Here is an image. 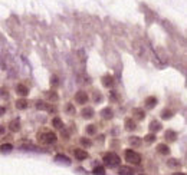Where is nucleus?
Returning <instances> with one entry per match:
<instances>
[{
	"label": "nucleus",
	"mask_w": 187,
	"mask_h": 175,
	"mask_svg": "<svg viewBox=\"0 0 187 175\" xmlns=\"http://www.w3.org/2000/svg\"><path fill=\"white\" fill-rule=\"evenodd\" d=\"M155 104H157V98H155V96L145 98V108H147V109H151V108H154Z\"/></svg>",
	"instance_id": "9d476101"
},
{
	"label": "nucleus",
	"mask_w": 187,
	"mask_h": 175,
	"mask_svg": "<svg viewBox=\"0 0 187 175\" xmlns=\"http://www.w3.org/2000/svg\"><path fill=\"white\" fill-rule=\"evenodd\" d=\"M166 139L167 141H176V138H177V134L174 132V131H171V129H170V131H167L166 132Z\"/></svg>",
	"instance_id": "aec40b11"
},
{
	"label": "nucleus",
	"mask_w": 187,
	"mask_h": 175,
	"mask_svg": "<svg viewBox=\"0 0 187 175\" xmlns=\"http://www.w3.org/2000/svg\"><path fill=\"white\" fill-rule=\"evenodd\" d=\"M157 152L161 155H169L170 154L169 145H166V143H158V145H157Z\"/></svg>",
	"instance_id": "6e6552de"
},
{
	"label": "nucleus",
	"mask_w": 187,
	"mask_h": 175,
	"mask_svg": "<svg viewBox=\"0 0 187 175\" xmlns=\"http://www.w3.org/2000/svg\"><path fill=\"white\" fill-rule=\"evenodd\" d=\"M141 175H143V174H141Z\"/></svg>",
	"instance_id": "c9c22d12"
},
{
	"label": "nucleus",
	"mask_w": 187,
	"mask_h": 175,
	"mask_svg": "<svg viewBox=\"0 0 187 175\" xmlns=\"http://www.w3.org/2000/svg\"><path fill=\"white\" fill-rule=\"evenodd\" d=\"M101 115H102L105 119H111L114 116V112H112L111 108H104L102 111H101Z\"/></svg>",
	"instance_id": "2eb2a0df"
},
{
	"label": "nucleus",
	"mask_w": 187,
	"mask_h": 175,
	"mask_svg": "<svg viewBox=\"0 0 187 175\" xmlns=\"http://www.w3.org/2000/svg\"><path fill=\"white\" fill-rule=\"evenodd\" d=\"M52 126L56 129H60L62 126H64V122H62V119L58 118V116H55V118L52 119Z\"/></svg>",
	"instance_id": "a211bd4d"
},
{
	"label": "nucleus",
	"mask_w": 187,
	"mask_h": 175,
	"mask_svg": "<svg viewBox=\"0 0 187 175\" xmlns=\"http://www.w3.org/2000/svg\"><path fill=\"white\" fill-rule=\"evenodd\" d=\"M81 143H82V145H85V147H91V141H89V139H86V138H82V139H81Z\"/></svg>",
	"instance_id": "c756f323"
},
{
	"label": "nucleus",
	"mask_w": 187,
	"mask_h": 175,
	"mask_svg": "<svg viewBox=\"0 0 187 175\" xmlns=\"http://www.w3.org/2000/svg\"><path fill=\"white\" fill-rule=\"evenodd\" d=\"M75 100H76V104H86L88 102V93L84 92V90H79V92H76V95H75Z\"/></svg>",
	"instance_id": "39448f33"
},
{
	"label": "nucleus",
	"mask_w": 187,
	"mask_h": 175,
	"mask_svg": "<svg viewBox=\"0 0 187 175\" xmlns=\"http://www.w3.org/2000/svg\"><path fill=\"white\" fill-rule=\"evenodd\" d=\"M132 115H134V118H132V119L143 121L145 114H144V109H141V108H134V109H132Z\"/></svg>",
	"instance_id": "423d86ee"
},
{
	"label": "nucleus",
	"mask_w": 187,
	"mask_h": 175,
	"mask_svg": "<svg viewBox=\"0 0 187 175\" xmlns=\"http://www.w3.org/2000/svg\"><path fill=\"white\" fill-rule=\"evenodd\" d=\"M66 112H69V114H71V115H74V114H75L74 105H72V104H68V106H66Z\"/></svg>",
	"instance_id": "c85d7f7f"
},
{
	"label": "nucleus",
	"mask_w": 187,
	"mask_h": 175,
	"mask_svg": "<svg viewBox=\"0 0 187 175\" xmlns=\"http://www.w3.org/2000/svg\"><path fill=\"white\" fill-rule=\"evenodd\" d=\"M56 159H60V161H64V162H66V164H69V158L68 157H65V155H56Z\"/></svg>",
	"instance_id": "cd10ccee"
},
{
	"label": "nucleus",
	"mask_w": 187,
	"mask_h": 175,
	"mask_svg": "<svg viewBox=\"0 0 187 175\" xmlns=\"http://www.w3.org/2000/svg\"><path fill=\"white\" fill-rule=\"evenodd\" d=\"M120 175H134V169L131 168V167H121Z\"/></svg>",
	"instance_id": "f3484780"
},
{
	"label": "nucleus",
	"mask_w": 187,
	"mask_h": 175,
	"mask_svg": "<svg viewBox=\"0 0 187 175\" xmlns=\"http://www.w3.org/2000/svg\"><path fill=\"white\" fill-rule=\"evenodd\" d=\"M144 139H145V142H147V143H151V142H154V141H155V135L151 132V134H148V135H145Z\"/></svg>",
	"instance_id": "bb28decb"
},
{
	"label": "nucleus",
	"mask_w": 187,
	"mask_h": 175,
	"mask_svg": "<svg viewBox=\"0 0 187 175\" xmlns=\"http://www.w3.org/2000/svg\"><path fill=\"white\" fill-rule=\"evenodd\" d=\"M9 129H10L12 132H18L19 129H20V121H19V119H13V121L9 124Z\"/></svg>",
	"instance_id": "9b49d317"
},
{
	"label": "nucleus",
	"mask_w": 187,
	"mask_h": 175,
	"mask_svg": "<svg viewBox=\"0 0 187 175\" xmlns=\"http://www.w3.org/2000/svg\"><path fill=\"white\" fill-rule=\"evenodd\" d=\"M174 175H186V174H183V172H176Z\"/></svg>",
	"instance_id": "72a5a7b5"
},
{
	"label": "nucleus",
	"mask_w": 187,
	"mask_h": 175,
	"mask_svg": "<svg viewBox=\"0 0 187 175\" xmlns=\"http://www.w3.org/2000/svg\"><path fill=\"white\" fill-rule=\"evenodd\" d=\"M128 141H130V143H131V145H134V147H138V145L141 143V141H140L138 136H131Z\"/></svg>",
	"instance_id": "4be33fe9"
},
{
	"label": "nucleus",
	"mask_w": 187,
	"mask_h": 175,
	"mask_svg": "<svg viewBox=\"0 0 187 175\" xmlns=\"http://www.w3.org/2000/svg\"><path fill=\"white\" fill-rule=\"evenodd\" d=\"M170 165H179V162H176V159H171V162H170Z\"/></svg>",
	"instance_id": "2f4dec72"
},
{
	"label": "nucleus",
	"mask_w": 187,
	"mask_h": 175,
	"mask_svg": "<svg viewBox=\"0 0 187 175\" xmlns=\"http://www.w3.org/2000/svg\"><path fill=\"white\" fill-rule=\"evenodd\" d=\"M82 116H84V118H86V119H91L92 116H94V109H92L91 106H88V108H84V109H82Z\"/></svg>",
	"instance_id": "ddd939ff"
},
{
	"label": "nucleus",
	"mask_w": 187,
	"mask_h": 175,
	"mask_svg": "<svg viewBox=\"0 0 187 175\" xmlns=\"http://www.w3.org/2000/svg\"><path fill=\"white\" fill-rule=\"evenodd\" d=\"M102 161L105 162L106 167H111V168H114V167H117V165H120V157L115 154V152H106L105 155L102 157Z\"/></svg>",
	"instance_id": "f03ea898"
},
{
	"label": "nucleus",
	"mask_w": 187,
	"mask_h": 175,
	"mask_svg": "<svg viewBox=\"0 0 187 175\" xmlns=\"http://www.w3.org/2000/svg\"><path fill=\"white\" fill-rule=\"evenodd\" d=\"M4 111H6L4 108H0V115H3V114H4Z\"/></svg>",
	"instance_id": "473e14b6"
},
{
	"label": "nucleus",
	"mask_w": 187,
	"mask_h": 175,
	"mask_svg": "<svg viewBox=\"0 0 187 175\" xmlns=\"http://www.w3.org/2000/svg\"><path fill=\"white\" fill-rule=\"evenodd\" d=\"M96 132V126L95 125H88L86 126V134L88 135H94Z\"/></svg>",
	"instance_id": "a878e982"
},
{
	"label": "nucleus",
	"mask_w": 187,
	"mask_h": 175,
	"mask_svg": "<svg viewBox=\"0 0 187 175\" xmlns=\"http://www.w3.org/2000/svg\"><path fill=\"white\" fill-rule=\"evenodd\" d=\"M75 157H76V159H79V161H84V159L88 158V152L85 149H75Z\"/></svg>",
	"instance_id": "1a4fd4ad"
},
{
	"label": "nucleus",
	"mask_w": 187,
	"mask_h": 175,
	"mask_svg": "<svg viewBox=\"0 0 187 175\" xmlns=\"http://www.w3.org/2000/svg\"><path fill=\"white\" fill-rule=\"evenodd\" d=\"M0 149L3 151V152H10V151L13 149V145H12V143H3V145L0 147Z\"/></svg>",
	"instance_id": "b1692460"
},
{
	"label": "nucleus",
	"mask_w": 187,
	"mask_h": 175,
	"mask_svg": "<svg viewBox=\"0 0 187 175\" xmlns=\"http://www.w3.org/2000/svg\"><path fill=\"white\" fill-rule=\"evenodd\" d=\"M135 128H137V126H135L134 119H131V118L125 119V129H128V131H134Z\"/></svg>",
	"instance_id": "dca6fc26"
},
{
	"label": "nucleus",
	"mask_w": 187,
	"mask_h": 175,
	"mask_svg": "<svg viewBox=\"0 0 187 175\" xmlns=\"http://www.w3.org/2000/svg\"><path fill=\"white\" fill-rule=\"evenodd\" d=\"M94 175H105V168L104 167H96V168H94Z\"/></svg>",
	"instance_id": "5701e85b"
},
{
	"label": "nucleus",
	"mask_w": 187,
	"mask_h": 175,
	"mask_svg": "<svg viewBox=\"0 0 187 175\" xmlns=\"http://www.w3.org/2000/svg\"><path fill=\"white\" fill-rule=\"evenodd\" d=\"M102 85L105 86V88H112L114 86V76H111V75L102 76Z\"/></svg>",
	"instance_id": "0eeeda50"
},
{
	"label": "nucleus",
	"mask_w": 187,
	"mask_h": 175,
	"mask_svg": "<svg viewBox=\"0 0 187 175\" xmlns=\"http://www.w3.org/2000/svg\"><path fill=\"white\" fill-rule=\"evenodd\" d=\"M173 116V112L170 111V109H164V111L161 112V118L163 119H170Z\"/></svg>",
	"instance_id": "412c9836"
},
{
	"label": "nucleus",
	"mask_w": 187,
	"mask_h": 175,
	"mask_svg": "<svg viewBox=\"0 0 187 175\" xmlns=\"http://www.w3.org/2000/svg\"><path fill=\"white\" fill-rule=\"evenodd\" d=\"M36 108L42 109V111H48V112H56V108L53 106L52 104H46V102H42V100L36 102Z\"/></svg>",
	"instance_id": "20e7f679"
},
{
	"label": "nucleus",
	"mask_w": 187,
	"mask_h": 175,
	"mask_svg": "<svg viewBox=\"0 0 187 175\" xmlns=\"http://www.w3.org/2000/svg\"><path fill=\"white\" fill-rule=\"evenodd\" d=\"M52 85H58V78L56 76H52Z\"/></svg>",
	"instance_id": "7c9ffc66"
},
{
	"label": "nucleus",
	"mask_w": 187,
	"mask_h": 175,
	"mask_svg": "<svg viewBox=\"0 0 187 175\" xmlns=\"http://www.w3.org/2000/svg\"><path fill=\"white\" fill-rule=\"evenodd\" d=\"M38 139H39V142L43 143V145H52V143L56 142V135H55L52 131L45 129V131L38 134Z\"/></svg>",
	"instance_id": "f257e3e1"
},
{
	"label": "nucleus",
	"mask_w": 187,
	"mask_h": 175,
	"mask_svg": "<svg viewBox=\"0 0 187 175\" xmlns=\"http://www.w3.org/2000/svg\"><path fill=\"white\" fill-rule=\"evenodd\" d=\"M16 92H18V95H20V96H26V95L29 93V89L25 85H22L20 83V85L16 86Z\"/></svg>",
	"instance_id": "4468645a"
},
{
	"label": "nucleus",
	"mask_w": 187,
	"mask_h": 175,
	"mask_svg": "<svg viewBox=\"0 0 187 175\" xmlns=\"http://www.w3.org/2000/svg\"><path fill=\"white\" fill-rule=\"evenodd\" d=\"M150 131H151L153 134L161 131V124H160L158 121H151L150 122Z\"/></svg>",
	"instance_id": "f8f14e48"
},
{
	"label": "nucleus",
	"mask_w": 187,
	"mask_h": 175,
	"mask_svg": "<svg viewBox=\"0 0 187 175\" xmlns=\"http://www.w3.org/2000/svg\"><path fill=\"white\" fill-rule=\"evenodd\" d=\"M28 100L26 99H18L16 100V108H18V109H26V108H28Z\"/></svg>",
	"instance_id": "6ab92c4d"
},
{
	"label": "nucleus",
	"mask_w": 187,
	"mask_h": 175,
	"mask_svg": "<svg viewBox=\"0 0 187 175\" xmlns=\"http://www.w3.org/2000/svg\"><path fill=\"white\" fill-rule=\"evenodd\" d=\"M4 132V128H2V126H0V134H3Z\"/></svg>",
	"instance_id": "f704fd0d"
},
{
	"label": "nucleus",
	"mask_w": 187,
	"mask_h": 175,
	"mask_svg": "<svg viewBox=\"0 0 187 175\" xmlns=\"http://www.w3.org/2000/svg\"><path fill=\"white\" fill-rule=\"evenodd\" d=\"M125 161H128L130 164H134V165H138L141 162V155L135 152L134 149H127L125 151Z\"/></svg>",
	"instance_id": "7ed1b4c3"
},
{
	"label": "nucleus",
	"mask_w": 187,
	"mask_h": 175,
	"mask_svg": "<svg viewBox=\"0 0 187 175\" xmlns=\"http://www.w3.org/2000/svg\"><path fill=\"white\" fill-rule=\"evenodd\" d=\"M46 96H48L49 100H52V102H56L58 100V95L55 92H46Z\"/></svg>",
	"instance_id": "393cba45"
}]
</instances>
